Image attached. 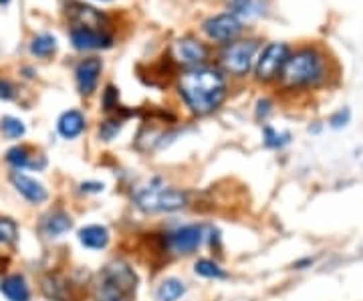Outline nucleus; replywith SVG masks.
<instances>
[{
  "label": "nucleus",
  "mask_w": 363,
  "mask_h": 301,
  "mask_svg": "<svg viewBox=\"0 0 363 301\" xmlns=\"http://www.w3.org/2000/svg\"><path fill=\"white\" fill-rule=\"evenodd\" d=\"M178 91L192 114L208 115L222 105L228 85L220 69L202 65L182 73L178 79Z\"/></svg>",
  "instance_id": "1"
},
{
  "label": "nucleus",
  "mask_w": 363,
  "mask_h": 301,
  "mask_svg": "<svg viewBox=\"0 0 363 301\" xmlns=\"http://www.w3.org/2000/svg\"><path fill=\"white\" fill-rule=\"evenodd\" d=\"M138 289V275L126 261L107 263L95 281V300L97 301H131Z\"/></svg>",
  "instance_id": "2"
},
{
  "label": "nucleus",
  "mask_w": 363,
  "mask_h": 301,
  "mask_svg": "<svg viewBox=\"0 0 363 301\" xmlns=\"http://www.w3.org/2000/svg\"><path fill=\"white\" fill-rule=\"evenodd\" d=\"M325 59L317 49H299L289 55L282 69V81L289 87H315L325 79Z\"/></svg>",
  "instance_id": "3"
},
{
  "label": "nucleus",
  "mask_w": 363,
  "mask_h": 301,
  "mask_svg": "<svg viewBox=\"0 0 363 301\" xmlns=\"http://www.w3.org/2000/svg\"><path fill=\"white\" fill-rule=\"evenodd\" d=\"M133 201L143 213H176L188 204V194L166 187H148L136 192Z\"/></svg>",
  "instance_id": "4"
},
{
  "label": "nucleus",
  "mask_w": 363,
  "mask_h": 301,
  "mask_svg": "<svg viewBox=\"0 0 363 301\" xmlns=\"http://www.w3.org/2000/svg\"><path fill=\"white\" fill-rule=\"evenodd\" d=\"M258 53V41L256 39H244V41H232L222 49L220 63L224 71L232 73L237 77H244L256 63Z\"/></svg>",
  "instance_id": "5"
},
{
  "label": "nucleus",
  "mask_w": 363,
  "mask_h": 301,
  "mask_svg": "<svg viewBox=\"0 0 363 301\" xmlns=\"http://www.w3.org/2000/svg\"><path fill=\"white\" fill-rule=\"evenodd\" d=\"M289 55H291V49L287 43H268L261 51V55L254 63V73L261 81H273L277 79L287 61H289Z\"/></svg>",
  "instance_id": "6"
},
{
  "label": "nucleus",
  "mask_w": 363,
  "mask_h": 301,
  "mask_svg": "<svg viewBox=\"0 0 363 301\" xmlns=\"http://www.w3.org/2000/svg\"><path fill=\"white\" fill-rule=\"evenodd\" d=\"M202 30L206 33L210 41L228 45L237 41V37L242 33V23L234 13H220V15L210 16L208 20H204Z\"/></svg>",
  "instance_id": "7"
},
{
  "label": "nucleus",
  "mask_w": 363,
  "mask_h": 301,
  "mask_svg": "<svg viewBox=\"0 0 363 301\" xmlns=\"http://www.w3.org/2000/svg\"><path fill=\"white\" fill-rule=\"evenodd\" d=\"M172 55L180 65L188 67V69H194V67H202L206 63L210 51L206 45L200 43L194 37H184V39L174 43Z\"/></svg>",
  "instance_id": "8"
},
{
  "label": "nucleus",
  "mask_w": 363,
  "mask_h": 301,
  "mask_svg": "<svg viewBox=\"0 0 363 301\" xmlns=\"http://www.w3.org/2000/svg\"><path fill=\"white\" fill-rule=\"evenodd\" d=\"M71 43L77 51H99L113 47V37L101 29L89 27H73L71 29Z\"/></svg>",
  "instance_id": "9"
},
{
  "label": "nucleus",
  "mask_w": 363,
  "mask_h": 301,
  "mask_svg": "<svg viewBox=\"0 0 363 301\" xmlns=\"http://www.w3.org/2000/svg\"><path fill=\"white\" fill-rule=\"evenodd\" d=\"M204 230L200 225H186L168 235V247L178 255H190L202 244Z\"/></svg>",
  "instance_id": "10"
},
{
  "label": "nucleus",
  "mask_w": 363,
  "mask_h": 301,
  "mask_svg": "<svg viewBox=\"0 0 363 301\" xmlns=\"http://www.w3.org/2000/svg\"><path fill=\"white\" fill-rule=\"evenodd\" d=\"M103 71V63L97 57L83 59L77 69H75V79H77V89L81 95H91L99 83V75Z\"/></svg>",
  "instance_id": "11"
},
{
  "label": "nucleus",
  "mask_w": 363,
  "mask_h": 301,
  "mask_svg": "<svg viewBox=\"0 0 363 301\" xmlns=\"http://www.w3.org/2000/svg\"><path fill=\"white\" fill-rule=\"evenodd\" d=\"M11 182L16 188V192L30 204H42V202L49 201V190L37 178H30L23 172H13L11 174Z\"/></svg>",
  "instance_id": "12"
},
{
  "label": "nucleus",
  "mask_w": 363,
  "mask_h": 301,
  "mask_svg": "<svg viewBox=\"0 0 363 301\" xmlns=\"http://www.w3.org/2000/svg\"><path fill=\"white\" fill-rule=\"evenodd\" d=\"M6 162L14 166L16 170H23V168H32V170H42L47 166V160L42 156H32L28 152V148L25 146H14L6 152Z\"/></svg>",
  "instance_id": "13"
},
{
  "label": "nucleus",
  "mask_w": 363,
  "mask_h": 301,
  "mask_svg": "<svg viewBox=\"0 0 363 301\" xmlns=\"http://www.w3.org/2000/svg\"><path fill=\"white\" fill-rule=\"evenodd\" d=\"M85 129V115L79 110H69L65 114H61L59 122H56V131L61 138L65 140H73L77 136H81Z\"/></svg>",
  "instance_id": "14"
},
{
  "label": "nucleus",
  "mask_w": 363,
  "mask_h": 301,
  "mask_svg": "<svg viewBox=\"0 0 363 301\" xmlns=\"http://www.w3.org/2000/svg\"><path fill=\"white\" fill-rule=\"evenodd\" d=\"M73 227V220L69 215H65L63 211H55V213H49L47 216H42L41 220V232L49 239H56L65 232H69Z\"/></svg>",
  "instance_id": "15"
},
{
  "label": "nucleus",
  "mask_w": 363,
  "mask_h": 301,
  "mask_svg": "<svg viewBox=\"0 0 363 301\" xmlns=\"http://www.w3.org/2000/svg\"><path fill=\"white\" fill-rule=\"evenodd\" d=\"M0 293L8 301H30V289L23 275H8L0 281Z\"/></svg>",
  "instance_id": "16"
},
{
  "label": "nucleus",
  "mask_w": 363,
  "mask_h": 301,
  "mask_svg": "<svg viewBox=\"0 0 363 301\" xmlns=\"http://www.w3.org/2000/svg\"><path fill=\"white\" fill-rule=\"evenodd\" d=\"M77 237H79V243L91 251H101L109 244V230L101 225H87L79 230Z\"/></svg>",
  "instance_id": "17"
},
{
  "label": "nucleus",
  "mask_w": 363,
  "mask_h": 301,
  "mask_svg": "<svg viewBox=\"0 0 363 301\" xmlns=\"http://www.w3.org/2000/svg\"><path fill=\"white\" fill-rule=\"evenodd\" d=\"M41 289L44 297L51 301H69L71 300V287L61 275H47L41 281Z\"/></svg>",
  "instance_id": "18"
},
{
  "label": "nucleus",
  "mask_w": 363,
  "mask_h": 301,
  "mask_svg": "<svg viewBox=\"0 0 363 301\" xmlns=\"http://www.w3.org/2000/svg\"><path fill=\"white\" fill-rule=\"evenodd\" d=\"M71 15L75 18V27H89V29H99L101 23L105 20V16L101 15L99 11H95L93 6H87V4H79L75 2L73 4V11Z\"/></svg>",
  "instance_id": "19"
},
{
  "label": "nucleus",
  "mask_w": 363,
  "mask_h": 301,
  "mask_svg": "<svg viewBox=\"0 0 363 301\" xmlns=\"http://www.w3.org/2000/svg\"><path fill=\"white\" fill-rule=\"evenodd\" d=\"M186 293V285L184 281L176 279V277H168L164 279L157 289H155V300L157 301H178Z\"/></svg>",
  "instance_id": "20"
},
{
  "label": "nucleus",
  "mask_w": 363,
  "mask_h": 301,
  "mask_svg": "<svg viewBox=\"0 0 363 301\" xmlns=\"http://www.w3.org/2000/svg\"><path fill=\"white\" fill-rule=\"evenodd\" d=\"M56 51V39L53 35H39L30 43V53L35 57H51Z\"/></svg>",
  "instance_id": "21"
},
{
  "label": "nucleus",
  "mask_w": 363,
  "mask_h": 301,
  "mask_svg": "<svg viewBox=\"0 0 363 301\" xmlns=\"http://www.w3.org/2000/svg\"><path fill=\"white\" fill-rule=\"evenodd\" d=\"M194 271L196 275H200L204 279H226L228 277V273L224 271L218 263H214L210 259H198L194 265Z\"/></svg>",
  "instance_id": "22"
},
{
  "label": "nucleus",
  "mask_w": 363,
  "mask_h": 301,
  "mask_svg": "<svg viewBox=\"0 0 363 301\" xmlns=\"http://www.w3.org/2000/svg\"><path fill=\"white\" fill-rule=\"evenodd\" d=\"M0 131L8 138V140H18L27 134V128L20 119H16L13 115H6L0 119Z\"/></svg>",
  "instance_id": "23"
},
{
  "label": "nucleus",
  "mask_w": 363,
  "mask_h": 301,
  "mask_svg": "<svg viewBox=\"0 0 363 301\" xmlns=\"http://www.w3.org/2000/svg\"><path fill=\"white\" fill-rule=\"evenodd\" d=\"M18 239V227L13 218H0V244L8 247L16 243Z\"/></svg>",
  "instance_id": "24"
},
{
  "label": "nucleus",
  "mask_w": 363,
  "mask_h": 301,
  "mask_svg": "<svg viewBox=\"0 0 363 301\" xmlns=\"http://www.w3.org/2000/svg\"><path fill=\"white\" fill-rule=\"evenodd\" d=\"M289 138H291L289 134H279V131H275L270 126H266L265 128L266 148H282L285 143H289Z\"/></svg>",
  "instance_id": "25"
},
{
  "label": "nucleus",
  "mask_w": 363,
  "mask_h": 301,
  "mask_svg": "<svg viewBox=\"0 0 363 301\" xmlns=\"http://www.w3.org/2000/svg\"><path fill=\"white\" fill-rule=\"evenodd\" d=\"M350 119H351L350 107H341V110H337L335 114L329 117V126H331L333 129H341L350 124Z\"/></svg>",
  "instance_id": "26"
},
{
  "label": "nucleus",
  "mask_w": 363,
  "mask_h": 301,
  "mask_svg": "<svg viewBox=\"0 0 363 301\" xmlns=\"http://www.w3.org/2000/svg\"><path fill=\"white\" fill-rule=\"evenodd\" d=\"M119 131H121V122H103V124L99 126V136H101L105 142L113 140V136H117Z\"/></svg>",
  "instance_id": "27"
},
{
  "label": "nucleus",
  "mask_w": 363,
  "mask_h": 301,
  "mask_svg": "<svg viewBox=\"0 0 363 301\" xmlns=\"http://www.w3.org/2000/svg\"><path fill=\"white\" fill-rule=\"evenodd\" d=\"M117 100H119L117 89L113 85L105 87V91H103V110L105 112H113L117 107Z\"/></svg>",
  "instance_id": "28"
},
{
  "label": "nucleus",
  "mask_w": 363,
  "mask_h": 301,
  "mask_svg": "<svg viewBox=\"0 0 363 301\" xmlns=\"http://www.w3.org/2000/svg\"><path fill=\"white\" fill-rule=\"evenodd\" d=\"M228 4H230V13H234V15H246V13H251V6H252V0H228Z\"/></svg>",
  "instance_id": "29"
},
{
  "label": "nucleus",
  "mask_w": 363,
  "mask_h": 301,
  "mask_svg": "<svg viewBox=\"0 0 363 301\" xmlns=\"http://www.w3.org/2000/svg\"><path fill=\"white\" fill-rule=\"evenodd\" d=\"M16 98V89L8 79H0V100L13 101Z\"/></svg>",
  "instance_id": "30"
},
{
  "label": "nucleus",
  "mask_w": 363,
  "mask_h": 301,
  "mask_svg": "<svg viewBox=\"0 0 363 301\" xmlns=\"http://www.w3.org/2000/svg\"><path fill=\"white\" fill-rule=\"evenodd\" d=\"M81 192H83V194H99V192H103V184H101V182H83V184H81Z\"/></svg>",
  "instance_id": "31"
},
{
  "label": "nucleus",
  "mask_w": 363,
  "mask_h": 301,
  "mask_svg": "<svg viewBox=\"0 0 363 301\" xmlns=\"http://www.w3.org/2000/svg\"><path fill=\"white\" fill-rule=\"evenodd\" d=\"M268 114H270V101L258 100V103H256V115H258L261 119H265Z\"/></svg>",
  "instance_id": "32"
},
{
  "label": "nucleus",
  "mask_w": 363,
  "mask_h": 301,
  "mask_svg": "<svg viewBox=\"0 0 363 301\" xmlns=\"http://www.w3.org/2000/svg\"><path fill=\"white\" fill-rule=\"evenodd\" d=\"M307 265H313V259H303V261L294 263V269H303V267H307Z\"/></svg>",
  "instance_id": "33"
},
{
  "label": "nucleus",
  "mask_w": 363,
  "mask_h": 301,
  "mask_svg": "<svg viewBox=\"0 0 363 301\" xmlns=\"http://www.w3.org/2000/svg\"><path fill=\"white\" fill-rule=\"evenodd\" d=\"M0 4H2V6H6V4H11V0H0Z\"/></svg>",
  "instance_id": "34"
},
{
  "label": "nucleus",
  "mask_w": 363,
  "mask_h": 301,
  "mask_svg": "<svg viewBox=\"0 0 363 301\" xmlns=\"http://www.w3.org/2000/svg\"><path fill=\"white\" fill-rule=\"evenodd\" d=\"M101 2H109V0H101Z\"/></svg>",
  "instance_id": "35"
}]
</instances>
